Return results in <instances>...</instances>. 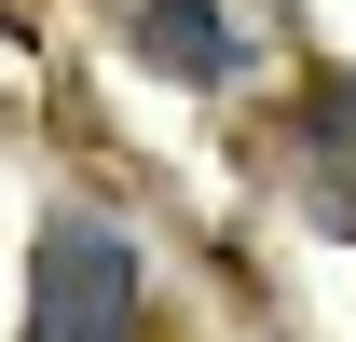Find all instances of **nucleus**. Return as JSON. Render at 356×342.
<instances>
[{
  "label": "nucleus",
  "mask_w": 356,
  "mask_h": 342,
  "mask_svg": "<svg viewBox=\"0 0 356 342\" xmlns=\"http://www.w3.org/2000/svg\"><path fill=\"white\" fill-rule=\"evenodd\" d=\"M28 342H137V247L110 219H55L28 274Z\"/></svg>",
  "instance_id": "f257e3e1"
},
{
  "label": "nucleus",
  "mask_w": 356,
  "mask_h": 342,
  "mask_svg": "<svg viewBox=\"0 0 356 342\" xmlns=\"http://www.w3.org/2000/svg\"><path fill=\"white\" fill-rule=\"evenodd\" d=\"M137 55H151L165 83H233V69H247V42H233L220 0H137Z\"/></svg>",
  "instance_id": "7ed1b4c3"
},
{
  "label": "nucleus",
  "mask_w": 356,
  "mask_h": 342,
  "mask_svg": "<svg viewBox=\"0 0 356 342\" xmlns=\"http://www.w3.org/2000/svg\"><path fill=\"white\" fill-rule=\"evenodd\" d=\"M288 165L315 178V206L356 233V69H315L302 83V124H288Z\"/></svg>",
  "instance_id": "f03ea898"
}]
</instances>
